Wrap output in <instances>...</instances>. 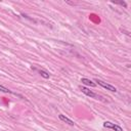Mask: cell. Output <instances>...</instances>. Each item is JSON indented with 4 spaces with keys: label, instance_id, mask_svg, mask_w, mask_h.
<instances>
[{
    "label": "cell",
    "instance_id": "6da1fadb",
    "mask_svg": "<svg viewBox=\"0 0 131 131\" xmlns=\"http://www.w3.org/2000/svg\"><path fill=\"white\" fill-rule=\"evenodd\" d=\"M80 89H81V91L85 94V95H87V96H89V97H91V98H95V99H102L97 93H95V92H93L92 90H90V89H88L87 87H84V86H82V87H80Z\"/></svg>",
    "mask_w": 131,
    "mask_h": 131
},
{
    "label": "cell",
    "instance_id": "7a4b0ae2",
    "mask_svg": "<svg viewBox=\"0 0 131 131\" xmlns=\"http://www.w3.org/2000/svg\"><path fill=\"white\" fill-rule=\"evenodd\" d=\"M95 82H96L98 85H100L101 87H103L104 89H106V90H110V91H112V92H116V91H117V88H116L115 86H113V85H111V84H108V83H105V82H103V81H101V80H99V79H95Z\"/></svg>",
    "mask_w": 131,
    "mask_h": 131
},
{
    "label": "cell",
    "instance_id": "3957f363",
    "mask_svg": "<svg viewBox=\"0 0 131 131\" xmlns=\"http://www.w3.org/2000/svg\"><path fill=\"white\" fill-rule=\"evenodd\" d=\"M103 127L108 128V129H112V130H114V131H123V129H122L121 126H119V125H117V124H115V123H112V122H110V121L104 122V123H103Z\"/></svg>",
    "mask_w": 131,
    "mask_h": 131
},
{
    "label": "cell",
    "instance_id": "277c9868",
    "mask_svg": "<svg viewBox=\"0 0 131 131\" xmlns=\"http://www.w3.org/2000/svg\"><path fill=\"white\" fill-rule=\"evenodd\" d=\"M58 118H59V120H60V121H62V122L67 123V124H68V125H70V126H74V125H75L74 121H72L71 119H69L68 117H66V116H63V115H58Z\"/></svg>",
    "mask_w": 131,
    "mask_h": 131
},
{
    "label": "cell",
    "instance_id": "5b68a950",
    "mask_svg": "<svg viewBox=\"0 0 131 131\" xmlns=\"http://www.w3.org/2000/svg\"><path fill=\"white\" fill-rule=\"evenodd\" d=\"M81 82H82L83 84L87 85V86H90V87H95V86H96V84H95L93 81H91L90 79H87V78H82V79H81Z\"/></svg>",
    "mask_w": 131,
    "mask_h": 131
},
{
    "label": "cell",
    "instance_id": "8992f818",
    "mask_svg": "<svg viewBox=\"0 0 131 131\" xmlns=\"http://www.w3.org/2000/svg\"><path fill=\"white\" fill-rule=\"evenodd\" d=\"M38 73L40 74L41 77H43V78H45V79H48V78L50 77V74L47 73V72H45V71H43V70H39Z\"/></svg>",
    "mask_w": 131,
    "mask_h": 131
},
{
    "label": "cell",
    "instance_id": "52a82bcc",
    "mask_svg": "<svg viewBox=\"0 0 131 131\" xmlns=\"http://www.w3.org/2000/svg\"><path fill=\"white\" fill-rule=\"evenodd\" d=\"M0 91L1 92H4V93H12L11 90H9L8 88H6V87H4L2 85H0Z\"/></svg>",
    "mask_w": 131,
    "mask_h": 131
},
{
    "label": "cell",
    "instance_id": "ba28073f",
    "mask_svg": "<svg viewBox=\"0 0 131 131\" xmlns=\"http://www.w3.org/2000/svg\"><path fill=\"white\" fill-rule=\"evenodd\" d=\"M115 4H120V5H123V6H127V4H126V2H114Z\"/></svg>",
    "mask_w": 131,
    "mask_h": 131
}]
</instances>
